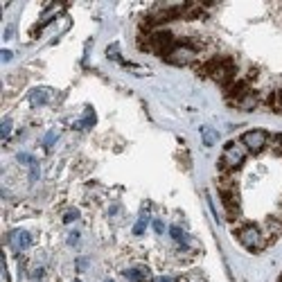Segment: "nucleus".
<instances>
[{"label": "nucleus", "mask_w": 282, "mask_h": 282, "mask_svg": "<svg viewBox=\"0 0 282 282\" xmlns=\"http://www.w3.org/2000/svg\"><path fill=\"white\" fill-rule=\"evenodd\" d=\"M19 160L21 163H28V165H37V160H34L30 154H19Z\"/></svg>", "instance_id": "ddd939ff"}, {"label": "nucleus", "mask_w": 282, "mask_h": 282, "mask_svg": "<svg viewBox=\"0 0 282 282\" xmlns=\"http://www.w3.org/2000/svg\"><path fill=\"white\" fill-rule=\"evenodd\" d=\"M77 217H79V212H77V210H70V212H66L64 221H66V223H70V221H75V219H77Z\"/></svg>", "instance_id": "4468645a"}, {"label": "nucleus", "mask_w": 282, "mask_h": 282, "mask_svg": "<svg viewBox=\"0 0 282 282\" xmlns=\"http://www.w3.org/2000/svg\"><path fill=\"white\" fill-rule=\"evenodd\" d=\"M147 223H149V221H147V217L138 219V223L133 226V235H142V232H145V228H147Z\"/></svg>", "instance_id": "9b49d317"}, {"label": "nucleus", "mask_w": 282, "mask_h": 282, "mask_svg": "<svg viewBox=\"0 0 282 282\" xmlns=\"http://www.w3.org/2000/svg\"><path fill=\"white\" fill-rule=\"evenodd\" d=\"M48 88H37V91H32V95H30V102H32L34 106H41L48 102Z\"/></svg>", "instance_id": "0eeeda50"}, {"label": "nucleus", "mask_w": 282, "mask_h": 282, "mask_svg": "<svg viewBox=\"0 0 282 282\" xmlns=\"http://www.w3.org/2000/svg\"><path fill=\"white\" fill-rule=\"evenodd\" d=\"M3 61H5V64L7 61H12V52L10 50H3Z\"/></svg>", "instance_id": "f3484780"}, {"label": "nucleus", "mask_w": 282, "mask_h": 282, "mask_svg": "<svg viewBox=\"0 0 282 282\" xmlns=\"http://www.w3.org/2000/svg\"><path fill=\"white\" fill-rule=\"evenodd\" d=\"M280 282H282V277H280Z\"/></svg>", "instance_id": "4be33fe9"}, {"label": "nucleus", "mask_w": 282, "mask_h": 282, "mask_svg": "<svg viewBox=\"0 0 282 282\" xmlns=\"http://www.w3.org/2000/svg\"><path fill=\"white\" fill-rule=\"evenodd\" d=\"M154 230L158 232V235H163V232H165V223L160 221V219H156V221H154Z\"/></svg>", "instance_id": "2eb2a0df"}, {"label": "nucleus", "mask_w": 282, "mask_h": 282, "mask_svg": "<svg viewBox=\"0 0 282 282\" xmlns=\"http://www.w3.org/2000/svg\"><path fill=\"white\" fill-rule=\"evenodd\" d=\"M169 235H172L174 239L178 241V244H185V239H187V237H185V232H183L178 226H172V228H169Z\"/></svg>", "instance_id": "9d476101"}, {"label": "nucleus", "mask_w": 282, "mask_h": 282, "mask_svg": "<svg viewBox=\"0 0 282 282\" xmlns=\"http://www.w3.org/2000/svg\"><path fill=\"white\" fill-rule=\"evenodd\" d=\"M77 239H79V235H77V232H73V235H70V244H75Z\"/></svg>", "instance_id": "aec40b11"}, {"label": "nucleus", "mask_w": 282, "mask_h": 282, "mask_svg": "<svg viewBox=\"0 0 282 282\" xmlns=\"http://www.w3.org/2000/svg\"><path fill=\"white\" fill-rule=\"evenodd\" d=\"M32 277H34V280H41V277H43V268H37V271L32 273Z\"/></svg>", "instance_id": "dca6fc26"}, {"label": "nucleus", "mask_w": 282, "mask_h": 282, "mask_svg": "<svg viewBox=\"0 0 282 282\" xmlns=\"http://www.w3.org/2000/svg\"><path fill=\"white\" fill-rule=\"evenodd\" d=\"M201 138H203V145L205 147H212L214 142H217V131H214L212 127H201Z\"/></svg>", "instance_id": "6e6552de"}, {"label": "nucleus", "mask_w": 282, "mask_h": 282, "mask_svg": "<svg viewBox=\"0 0 282 282\" xmlns=\"http://www.w3.org/2000/svg\"><path fill=\"white\" fill-rule=\"evenodd\" d=\"M241 145L248 151H253V154H259V151L268 145V136L262 129H250V131H246L244 136H241Z\"/></svg>", "instance_id": "7ed1b4c3"}, {"label": "nucleus", "mask_w": 282, "mask_h": 282, "mask_svg": "<svg viewBox=\"0 0 282 282\" xmlns=\"http://www.w3.org/2000/svg\"><path fill=\"white\" fill-rule=\"evenodd\" d=\"M55 140H57V136H55V133H50V136L46 138V145H52V142H55Z\"/></svg>", "instance_id": "a211bd4d"}, {"label": "nucleus", "mask_w": 282, "mask_h": 282, "mask_svg": "<svg viewBox=\"0 0 282 282\" xmlns=\"http://www.w3.org/2000/svg\"><path fill=\"white\" fill-rule=\"evenodd\" d=\"M235 235H237V239H239V244L244 246V248L253 250V253L264 250L266 248V244H268V237L264 235L257 226H253V223H244V226H239L235 230Z\"/></svg>", "instance_id": "f257e3e1"}, {"label": "nucleus", "mask_w": 282, "mask_h": 282, "mask_svg": "<svg viewBox=\"0 0 282 282\" xmlns=\"http://www.w3.org/2000/svg\"><path fill=\"white\" fill-rule=\"evenodd\" d=\"M10 131H12V120L5 118L3 120V127H0V133H3V138H7L10 136Z\"/></svg>", "instance_id": "f8f14e48"}, {"label": "nucleus", "mask_w": 282, "mask_h": 282, "mask_svg": "<svg viewBox=\"0 0 282 282\" xmlns=\"http://www.w3.org/2000/svg\"><path fill=\"white\" fill-rule=\"evenodd\" d=\"M246 154H248V149H246L241 142H228L221 158H219V169H221V172H235V169L246 160Z\"/></svg>", "instance_id": "f03ea898"}, {"label": "nucleus", "mask_w": 282, "mask_h": 282, "mask_svg": "<svg viewBox=\"0 0 282 282\" xmlns=\"http://www.w3.org/2000/svg\"><path fill=\"white\" fill-rule=\"evenodd\" d=\"M10 244L14 246L16 250H25L30 244H32V237H30V232H25V230H14L10 235Z\"/></svg>", "instance_id": "39448f33"}, {"label": "nucleus", "mask_w": 282, "mask_h": 282, "mask_svg": "<svg viewBox=\"0 0 282 282\" xmlns=\"http://www.w3.org/2000/svg\"><path fill=\"white\" fill-rule=\"evenodd\" d=\"M266 102H268V106H271L273 111L282 113V88H280V91H275V93H271Z\"/></svg>", "instance_id": "1a4fd4ad"}, {"label": "nucleus", "mask_w": 282, "mask_h": 282, "mask_svg": "<svg viewBox=\"0 0 282 282\" xmlns=\"http://www.w3.org/2000/svg\"><path fill=\"white\" fill-rule=\"evenodd\" d=\"M124 277L131 282H145L147 277H149V271H147V268H127V271H124Z\"/></svg>", "instance_id": "423d86ee"}, {"label": "nucleus", "mask_w": 282, "mask_h": 282, "mask_svg": "<svg viewBox=\"0 0 282 282\" xmlns=\"http://www.w3.org/2000/svg\"><path fill=\"white\" fill-rule=\"evenodd\" d=\"M154 282H174V277H156Z\"/></svg>", "instance_id": "6ab92c4d"}, {"label": "nucleus", "mask_w": 282, "mask_h": 282, "mask_svg": "<svg viewBox=\"0 0 282 282\" xmlns=\"http://www.w3.org/2000/svg\"><path fill=\"white\" fill-rule=\"evenodd\" d=\"M257 104H259L257 91H248L246 95H241L237 102H232V106H237V109H241V111H253V109H257Z\"/></svg>", "instance_id": "20e7f679"}, {"label": "nucleus", "mask_w": 282, "mask_h": 282, "mask_svg": "<svg viewBox=\"0 0 282 282\" xmlns=\"http://www.w3.org/2000/svg\"><path fill=\"white\" fill-rule=\"evenodd\" d=\"M75 282H79V280H75Z\"/></svg>", "instance_id": "412c9836"}]
</instances>
